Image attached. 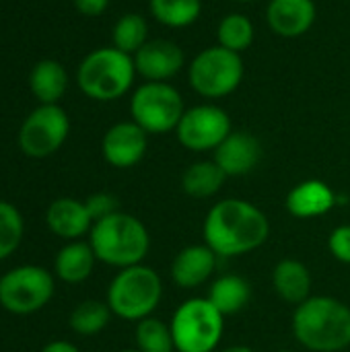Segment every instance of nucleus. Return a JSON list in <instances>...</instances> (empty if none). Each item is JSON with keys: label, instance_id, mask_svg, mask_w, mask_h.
<instances>
[{"label": "nucleus", "instance_id": "nucleus-1", "mask_svg": "<svg viewBox=\"0 0 350 352\" xmlns=\"http://www.w3.org/2000/svg\"><path fill=\"white\" fill-rule=\"evenodd\" d=\"M270 235V221L262 208L241 198L217 202L204 217V243L219 258H239L260 250Z\"/></svg>", "mask_w": 350, "mask_h": 352}, {"label": "nucleus", "instance_id": "nucleus-2", "mask_svg": "<svg viewBox=\"0 0 350 352\" xmlns=\"http://www.w3.org/2000/svg\"><path fill=\"white\" fill-rule=\"evenodd\" d=\"M293 336L311 352H342L350 346V307L336 297L311 295L295 307Z\"/></svg>", "mask_w": 350, "mask_h": 352}, {"label": "nucleus", "instance_id": "nucleus-3", "mask_svg": "<svg viewBox=\"0 0 350 352\" xmlns=\"http://www.w3.org/2000/svg\"><path fill=\"white\" fill-rule=\"evenodd\" d=\"M89 243L97 262L124 270L144 262L151 250V235L140 219L118 210L93 223Z\"/></svg>", "mask_w": 350, "mask_h": 352}, {"label": "nucleus", "instance_id": "nucleus-4", "mask_svg": "<svg viewBox=\"0 0 350 352\" xmlns=\"http://www.w3.org/2000/svg\"><path fill=\"white\" fill-rule=\"evenodd\" d=\"M163 299V280L151 266L136 264L111 278L107 287V305L111 314L124 322H140L155 314Z\"/></svg>", "mask_w": 350, "mask_h": 352}, {"label": "nucleus", "instance_id": "nucleus-5", "mask_svg": "<svg viewBox=\"0 0 350 352\" xmlns=\"http://www.w3.org/2000/svg\"><path fill=\"white\" fill-rule=\"evenodd\" d=\"M134 74V58L111 45L93 50L85 56L78 66L76 80L87 97L95 101H116L130 91Z\"/></svg>", "mask_w": 350, "mask_h": 352}, {"label": "nucleus", "instance_id": "nucleus-6", "mask_svg": "<svg viewBox=\"0 0 350 352\" xmlns=\"http://www.w3.org/2000/svg\"><path fill=\"white\" fill-rule=\"evenodd\" d=\"M169 328L177 352H215L223 340L225 316L208 297H192L173 311Z\"/></svg>", "mask_w": 350, "mask_h": 352}, {"label": "nucleus", "instance_id": "nucleus-7", "mask_svg": "<svg viewBox=\"0 0 350 352\" xmlns=\"http://www.w3.org/2000/svg\"><path fill=\"white\" fill-rule=\"evenodd\" d=\"M192 89L206 99H223L237 91L243 80V60L223 45L202 50L188 68Z\"/></svg>", "mask_w": 350, "mask_h": 352}, {"label": "nucleus", "instance_id": "nucleus-8", "mask_svg": "<svg viewBox=\"0 0 350 352\" xmlns=\"http://www.w3.org/2000/svg\"><path fill=\"white\" fill-rule=\"evenodd\" d=\"M184 111V97L169 82H144L130 99L132 122L146 134L175 132Z\"/></svg>", "mask_w": 350, "mask_h": 352}, {"label": "nucleus", "instance_id": "nucleus-9", "mask_svg": "<svg viewBox=\"0 0 350 352\" xmlns=\"http://www.w3.org/2000/svg\"><path fill=\"white\" fill-rule=\"evenodd\" d=\"M54 276L41 266H17L0 276V305L14 316L43 309L54 297Z\"/></svg>", "mask_w": 350, "mask_h": 352}, {"label": "nucleus", "instance_id": "nucleus-10", "mask_svg": "<svg viewBox=\"0 0 350 352\" xmlns=\"http://www.w3.org/2000/svg\"><path fill=\"white\" fill-rule=\"evenodd\" d=\"M68 132L70 120L60 105H39L21 124L19 146L31 159H45L66 142Z\"/></svg>", "mask_w": 350, "mask_h": 352}, {"label": "nucleus", "instance_id": "nucleus-11", "mask_svg": "<svg viewBox=\"0 0 350 352\" xmlns=\"http://www.w3.org/2000/svg\"><path fill=\"white\" fill-rule=\"evenodd\" d=\"M233 132L229 113L219 105H196L184 111L175 136L177 142L192 153L217 151V146Z\"/></svg>", "mask_w": 350, "mask_h": 352}, {"label": "nucleus", "instance_id": "nucleus-12", "mask_svg": "<svg viewBox=\"0 0 350 352\" xmlns=\"http://www.w3.org/2000/svg\"><path fill=\"white\" fill-rule=\"evenodd\" d=\"M146 148L149 134L136 122L113 124L101 140L103 159L118 169H130L138 165L144 159Z\"/></svg>", "mask_w": 350, "mask_h": 352}, {"label": "nucleus", "instance_id": "nucleus-13", "mask_svg": "<svg viewBox=\"0 0 350 352\" xmlns=\"http://www.w3.org/2000/svg\"><path fill=\"white\" fill-rule=\"evenodd\" d=\"M132 58L136 72L146 82H167L186 64L184 50L171 39H149Z\"/></svg>", "mask_w": 350, "mask_h": 352}, {"label": "nucleus", "instance_id": "nucleus-14", "mask_svg": "<svg viewBox=\"0 0 350 352\" xmlns=\"http://www.w3.org/2000/svg\"><path fill=\"white\" fill-rule=\"evenodd\" d=\"M262 159V144L250 132H231L215 151L212 161L223 169L227 177L248 175L258 167Z\"/></svg>", "mask_w": 350, "mask_h": 352}, {"label": "nucleus", "instance_id": "nucleus-15", "mask_svg": "<svg viewBox=\"0 0 350 352\" xmlns=\"http://www.w3.org/2000/svg\"><path fill=\"white\" fill-rule=\"evenodd\" d=\"M219 256L206 243L179 250L171 262V280L179 289H198L217 270Z\"/></svg>", "mask_w": 350, "mask_h": 352}, {"label": "nucleus", "instance_id": "nucleus-16", "mask_svg": "<svg viewBox=\"0 0 350 352\" xmlns=\"http://www.w3.org/2000/svg\"><path fill=\"white\" fill-rule=\"evenodd\" d=\"M314 0H270L266 6L268 27L281 37H301L316 23Z\"/></svg>", "mask_w": 350, "mask_h": 352}, {"label": "nucleus", "instance_id": "nucleus-17", "mask_svg": "<svg viewBox=\"0 0 350 352\" xmlns=\"http://www.w3.org/2000/svg\"><path fill=\"white\" fill-rule=\"evenodd\" d=\"M45 223L50 231L66 241H78L91 233L93 219L85 202L76 198H58L45 210Z\"/></svg>", "mask_w": 350, "mask_h": 352}, {"label": "nucleus", "instance_id": "nucleus-18", "mask_svg": "<svg viewBox=\"0 0 350 352\" xmlns=\"http://www.w3.org/2000/svg\"><path fill=\"white\" fill-rule=\"evenodd\" d=\"M338 204L336 192L322 179H305L287 194V210L295 219H318Z\"/></svg>", "mask_w": 350, "mask_h": 352}, {"label": "nucleus", "instance_id": "nucleus-19", "mask_svg": "<svg viewBox=\"0 0 350 352\" xmlns=\"http://www.w3.org/2000/svg\"><path fill=\"white\" fill-rule=\"evenodd\" d=\"M311 272L309 268L293 258L281 260L272 270L274 293L289 305H301L311 297Z\"/></svg>", "mask_w": 350, "mask_h": 352}, {"label": "nucleus", "instance_id": "nucleus-20", "mask_svg": "<svg viewBox=\"0 0 350 352\" xmlns=\"http://www.w3.org/2000/svg\"><path fill=\"white\" fill-rule=\"evenodd\" d=\"M95 252L89 241H68L54 260L56 276L66 285L85 283L95 270Z\"/></svg>", "mask_w": 350, "mask_h": 352}, {"label": "nucleus", "instance_id": "nucleus-21", "mask_svg": "<svg viewBox=\"0 0 350 352\" xmlns=\"http://www.w3.org/2000/svg\"><path fill=\"white\" fill-rule=\"evenodd\" d=\"M29 87L41 105H56L68 87V74L58 60H41L29 74Z\"/></svg>", "mask_w": 350, "mask_h": 352}, {"label": "nucleus", "instance_id": "nucleus-22", "mask_svg": "<svg viewBox=\"0 0 350 352\" xmlns=\"http://www.w3.org/2000/svg\"><path fill=\"white\" fill-rule=\"evenodd\" d=\"M252 299V285L239 274H223L219 276L208 291V301L227 318L235 316L248 307Z\"/></svg>", "mask_w": 350, "mask_h": 352}, {"label": "nucleus", "instance_id": "nucleus-23", "mask_svg": "<svg viewBox=\"0 0 350 352\" xmlns=\"http://www.w3.org/2000/svg\"><path fill=\"white\" fill-rule=\"evenodd\" d=\"M227 175L215 161H196L182 175V188L190 198L206 200L221 192Z\"/></svg>", "mask_w": 350, "mask_h": 352}, {"label": "nucleus", "instance_id": "nucleus-24", "mask_svg": "<svg viewBox=\"0 0 350 352\" xmlns=\"http://www.w3.org/2000/svg\"><path fill=\"white\" fill-rule=\"evenodd\" d=\"M151 14L165 27L182 29L200 19L202 0H149Z\"/></svg>", "mask_w": 350, "mask_h": 352}, {"label": "nucleus", "instance_id": "nucleus-25", "mask_svg": "<svg viewBox=\"0 0 350 352\" xmlns=\"http://www.w3.org/2000/svg\"><path fill=\"white\" fill-rule=\"evenodd\" d=\"M111 309L107 301H97V299H87L78 303L72 314H70V330L78 336H95L107 328L111 322Z\"/></svg>", "mask_w": 350, "mask_h": 352}, {"label": "nucleus", "instance_id": "nucleus-26", "mask_svg": "<svg viewBox=\"0 0 350 352\" xmlns=\"http://www.w3.org/2000/svg\"><path fill=\"white\" fill-rule=\"evenodd\" d=\"M111 39H113V47H118L124 54L134 56L149 41V25H146V19L142 14L126 12L113 25Z\"/></svg>", "mask_w": 350, "mask_h": 352}, {"label": "nucleus", "instance_id": "nucleus-27", "mask_svg": "<svg viewBox=\"0 0 350 352\" xmlns=\"http://www.w3.org/2000/svg\"><path fill=\"white\" fill-rule=\"evenodd\" d=\"M217 39H219V45L235 54H241L254 41V23L250 21V16L241 12H231L221 19L217 27Z\"/></svg>", "mask_w": 350, "mask_h": 352}, {"label": "nucleus", "instance_id": "nucleus-28", "mask_svg": "<svg viewBox=\"0 0 350 352\" xmlns=\"http://www.w3.org/2000/svg\"><path fill=\"white\" fill-rule=\"evenodd\" d=\"M136 349L140 352H175L169 324L151 316L136 324L134 332Z\"/></svg>", "mask_w": 350, "mask_h": 352}, {"label": "nucleus", "instance_id": "nucleus-29", "mask_svg": "<svg viewBox=\"0 0 350 352\" xmlns=\"http://www.w3.org/2000/svg\"><path fill=\"white\" fill-rule=\"evenodd\" d=\"M25 235V221L19 208L6 200H0V262L17 252Z\"/></svg>", "mask_w": 350, "mask_h": 352}, {"label": "nucleus", "instance_id": "nucleus-30", "mask_svg": "<svg viewBox=\"0 0 350 352\" xmlns=\"http://www.w3.org/2000/svg\"><path fill=\"white\" fill-rule=\"evenodd\" d=\"M85 206H87L93 223H97V221L118 212V200H116V196H111L107 192H97V194L89 196L85 200Z\"/></svg>", "mask_w": 350, "mask_h": 352}, {"label": "nucleus", "instance_id": "nucleus-31", "mask_svg": "<svg viewBox=\"0 0 350 352\" xmlns=\"http://www.w3.org/2000/svg\"><path fill=\"white\" fill-rule=\"evenodd\" d=\"M328 250L338 262L350 266V225H340L330 233Z\"/></svg>", "mask_w": 350, "mask_h": 352}, {"label": "nucleus", "instance_id": "nucleus-32", "mask_svg": "<svg viewBox=\"0 0 350 352\" xmlns=\"http://www.w3.org/2000/svg\"><path fill=\"white\" fill-rule=\"evenodd\" d=\"M109 0H74V6L85 16H99L107 8Z\"/></svg>", "mask_w": 350, "mask_h": 352}, {"label": "nucleus", "instance_id": "nucleus-33", "mask_svg": "<svg viewBox=\"0 0 350 352\" xmlns=\"http://www.w3.org/2000/svg\"><path fill=\"white\" fill-rule=\"evenodd\" d=\"M39 352H80L72 342H66V340H54L50 344H45Z\"/></svg>", "mask_w": 350, "mask_h": 352}, {"label": "nucleus", "instance_id": "nucleus-34", "mask_svg": "<svg viewBox=\"0 0 350 352\" xmlns=\"http://www.w3.org/2000/svg\"><path fill=\"white\" fill-rule=\"evenodd\" d=\"M219 352H256L254 349H250V346H243V344H235V346H227V349H223V351Z\"/></svg>", "mask_w": 350, "mask_h": 352}, {"label": "nucleus", "instance_id": "nucleus-35", "mask_svg": "<svg viewBox=\"0 0 350 352\" xmlns=\"http://www.w3.org/2000/svg\"><path fill=\"white\" fill-rule=\"evenodd\" d=\"M122 352H140L138 349H128V351H122Z\"/></svg>", "mask_w": 350, "mask_h": 352}, {"label": "nucleus", "instance_id": "nucleus-36", "mask_svg": "<svg viewBox=\"0 0 350 352\" xmlns=\"http://www.w3.org/2000/svg\"><path fill=\"white\" fill-rule=\"evenodd\" d=\"M235 2H256V0H235Z\"/></svg>", "mask_w": 350, "mask_h": 352}, {"label": "nucleus", "instance_id": "nucleus-37", "mask_svg": "<svg viewBox=\"0 0 350 352\" xmlns=\"http://www.w3.org/2000/svg\"><path fill=\"white\" fill-rule=\"evenodd\" d=\"M276 352H291V351H276Z\"/></svg>", "mask_w": 350, "mask_h": 352}, {"label": "nucleus", "instance_id": "nucleus-38", "mask_svg": "<svg viewBox=\"0 0 350 352\" xmlns=\"http://www.w3.org/2000/svg\"><path fill=\"white\" fill-rule=\"evenodd\" d=\"M175 352H177V351H175Z\"/></svg>", "mask_w": 350, "mask_h": 352}]
</instances>
